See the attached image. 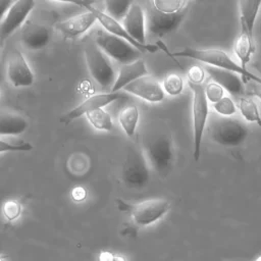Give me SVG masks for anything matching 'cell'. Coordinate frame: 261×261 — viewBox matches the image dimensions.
Masks as SVG:
<instances>
[{
	"instance_id": "40",
	"label": "cell",
	"mask_w": 261,
	"mask_h": 261,
	"mask_svg": "<svg viewBox=\"0 0 261 261\" xmlns=\"http://www.w3.org/2000/svg\"><path fill=\"white\" fill-rule=\"evenodd\" d=\"M255 261H261V256H259L258 258H256V259H255Z\"/></svg>"
},
{
	"instance_id": "23",
	"label": "cell",
	"mask_w": 261,
	"mask_h": 261,
	"mask_svg": "<svg viewBox=\"0 0 261 261\" xmlns=\"http://www.w3.org/2000/svg\"><path fill=\"white\" fill-rule=\"evenodd\" d=\"M118 121L128 138L135 135L138 121H139V110L135 105H128L124 107L118 115Z\"/></svg>"
},
{
	"instance_id": "26",
	"label": "cell",
	"mask_w": 261,
	"mask_h": 261,
	"mask_svg": "<svg viewBox=\"0 0 261 261\" xmlns=\"http://www.w3.org/2000/svg\"><path fill=\"white\" fill-rule=\"evenodd\" d=\"M133 3L130 1H116V0H108L105 2L106 14L115 19L116 21L122 20L127 13L130 5Z\"/></svg>"
},
{
	"instance_id": "12",
	"label": "cell",
	"mask_w": 261,
	"mask_h": 261,
	"mask_svg": "<svg viewBox=\"0 0 261 261\" xmlns=\"http://www.w3.org/2000/svg\"><path fill=\"white\" fill-rule=\"evenodd\" d=\"M7 79L15 87H30L34 84L35 75L24 56L17 49L11 50L7 55Z\"/></svg>"
},
{
	"instance_id": "39",
	"label": "cell",
	"mask_w": 261,
	"mask_h": 261,
	"mask_svg": "<svg viewBox=\"0 0 261 261\" xmlns=\"http://www.w3.org/2000/svg\"><path fill=\"white\" fill-rule=\"evenodd\" d=\"M111 261H126V260H125V258H124L123 256H121V255H115V254H114Z\"/></svg>"
},
{
	"instance_id": "1",
	"label": "cell",
	"mask_w": 261,
	"mask_h": 261,
	"mask_svg": "<svg viewBox=\"0 0 261 261\" xmlns=\"http://www.w3.org/2000/svg\"><path fill=\"white\" fill-rule=\"evenodd\" d=\"M143 152L148 163L161 176H166L173 167L174 146L170 134L161 127L146 130L143 137Z\"/></svg>"
},
{
	"instance_id": "21",
	"label": "cell",
	"mask_w": 261,
	"mask_h": 261,
	"mask_svg": "<svg viewBox=\"0 0 261 261\" xmlns=\"http://www.w3.org/2000/svg\"><path fill=\"white\" fill-rule=\"evenodd\" d=\"M261 1H240V24L241 32L253 36L254 23L260 10Z\"/></svg>"
},
{
	"instance_id": "25",
	"label": "cell",
	"mask_w": 261,
	"mask_h": 261,
	"mask_svg": "<svg viewBox=\"0 0 261 261\" xmlns=\"http://www.w3.org/2000/svg\"><path fill=\"white\" fill-rule=\"evenodd\" d=\"M87 119L89 122L99 130H105L109 132L113 127V122L110 114L105 111L103 108L94 110L92 112H89L86 114Z\"/></svg>"
},
{
	"instance_id": "19",
	"label": "cell",
	"mask_w": 261,
	"mask_h": 261,
	"mask_svg": "<svg viewBox=\"0 0 261 261\" xmlns=\"http://www.w3.org/2000/svg\"><path fill=\"white\" fill-rule=\"evenodd\" d=\"M148 75L145 62L142 59H138L132 63L121 65L116 73V79L111 87V92H118L122 90L126 85L135 82L136 80Z\"/></svg>"
},
{
	"instance_id": "11",
	"label": "cell",
	"mask_w": 261,
	"mask_h": 261,
	"mask_svg": "<svg viewBox=\"0 0 261 261\" xmlns=\"http://www.w3.org/2000/svg\"><path fill=\"white\" fill-rule=\"evenodd\" d=\"M35 2L32 0L13 1L6 15L0 22V48L5 41L21 25L33 10Z\"/></svg>"
},
{
	"instance_id": "10",
	"label": "cell",
	"mask_w": 261,
	"mask_h": 261,
	"mask_svg": "<svg viewBox=\"0 0 261 261\" xmlns=\"http://www.w3.org/2000/svg\"><path fill=\"white\" fill-rule=\"evenodd\" d=\"M169 209L170 203L161 198L145 200L129 207L133 220L139 226H147L156 222Z\"/></svg>"
},
{
	"instance_id": "17",
	"label": "cell",
	"mask_w": 261,
	"mask_h": 261,
	"mask_svg": "<svg viewBox=\"0 0 261 261\" xmlns=\"http://www.w3.org/2000/svg\"><path fill=\"white\" fill-rule=\"evenodd\" d=\"M204 69L214 83L218 84L223 90H226L229 94L233 96H240L245 93L243 82L237 73L210 65H205Z\"/></svg>"
},
{
	"instance_id": "16",
	"label": "cell",
	"mask_w": 261,
	"mask_h": 261,
	"mask_svg": "<svg viewBox=\"0 0 261 261\" xmlns=\"http://www.w3.org/2000/svg\"><path fill=\"white\" fill-rule=\"evenodd\" d=\"M122 27L137 42L146 44V16L139 4L133 3L122 19Z\"/></svg>"
},
{
	"instance_id": "5",
	"label": "cell",
	"mask_w": 261,
	"mask_h": 261,
	"mask_svg": "<svg viewBox=\"0 0 261 261\" xmlns=\"http://www.w3.org/2000/svg\"><path fill=\"white\" fill-rule=\"evenodd\" d=\"M85 57L90 74L102 88L112 87L116 72L110 58L96 45L94 41L85 46Z\"/></svg>"
},
{
	"instance_id": "41",
	"label": "cell",
	"mask_w": 261,
	"mask_h": 261,
	"mask_svg": "<svg viewBox=\"0 0 261 261\" xmlns=\"http://www.w3.org/2000/svg\"><path fill=\"white\" fill-rule=\"evenodd\" d=\"M0 261H3V259H2V258H1V257H0Z\"/></svg>"
},
{
	"instance_id": "13",
	"label": "cell",
	"mask_w": 261,
	"mask_h": 261,
	"mask_svg": "<svg viewBox=\"0 0 261 261\" xmlns=\"http://www.w3.org/2000/svg\"><path fill=\"white\" fill-rule=\"evenodd\" d=\"M53 32L46 24L27 21L20 31V42L23 47L35 51L45 47L52 39Z\"/></svg>"
},
{
	"instance_id": "29",
	"label": "cell",
	"mask_w": 261,
	"mask_h": 261,
	"mask_svg": "<svg viewBox=\"0 0 261 261\" xmlns=\"http://www.w3.org/2000/svg\"><path fill=\"white\" fill-rule=\"evenodd\" d=\"M213 108L218 115L232 116L237 112V106L232 99L228 96H223L218 102L213 104Z\"/></svg>"
},
{
	"instance_id": "20",
	"label": "cell",
	"mask_w": 261,
	"mask_h": 261,
	"mask_svg": "<svg viewBox=\"0 0 261 261\" xmlns=\"http://www.w3.org/2000/svg\"><path fill=\"white\" fill-rule=\"evenodd\" d=\"M29 126L27 118L20 113L0 108V136H17L25 132Z\"/></svg>"
},
{
	"instance_id": "8",
	"label": "cell",
	"mask_w": 261,
	"mask_h": 261,
	"mask_svg": "<svg viewBox=\"0 0 261 261\" xmlns=\"http://www.w3.org/2000/svg\"><path fill=\"white\" fill-rule=\"evenodd\" d=\"M187 14V8L176 13H163L155 9L152 4L147 11V31L152 37L162 38L174 32Z\"/></svg>"
},
{
	"instance_id": "22",
	"label": "cell",
	"mask_w": 261,
	"mask_h": 261,
	"mask_svg": "<svg viewBox=\"0 0 261 261\" xmlns=\"http://www.w3.org/2000/svg\"><path fill=\"white\" fill-rule=\"evenodd\" d=\"M255 52L254 37L248 35L245 32H241L236 39L233 45V53L240 60V65L246 68L248 62H250L253 53Z\"/></svg>"
},
{
	"instance_id": "14",
	"label": "cell",
	"mask_w": 261,
	"mask_h": 261,
	"mask_svg": "<svg viewBox=\"0 0 261 261\" xmlns=\"http://www.w3.org/2000/svg\"><path fill=\"white\" fill-rule=\"evenodd\" d=\"M122 90L152 103L160 102L164 98V91L162 86L155 77L149 74L126 85Z\"/></svg>"
},
{
	"instance_id": "38",
	"label": "cell",
	"mask_w": 261,
	"mask_h": 261,
	"mask_svg": "<svg viewBox=\"0 0 261 261\" xmlns=\"http://www.w3.org/2000/svg\"><path fill=\"white\" fill-rule=\"evenodd\" d=\"M252 66H253V68L258 72L259 76L261 77V60L254 61V62L252 63Z\"/></svg>"
},
{
	"instance_id": "28",
	"label": "cell",
	"mask_w": 261,
	"mask_h": 261,
	"mask_svg": "<svg viewBox=\"0 0 261 261\" xmlns=\"http://www.w3.org/2000/svg\"><path fill=\"white\" fill-rule=\"evenodd\" d=\"M163 91L170 96H177L184 90V81L177 73H168L163 80Z\"/></svg>"
},
{
	"instance_id": "4",
	"label": "cell",
	"mask_w": 261,
	"mask_h": 261,
	"mask_svg": "<svg viewBox=\"0 0 261 261\" xmlns=\"http://www.w3.org/2000/svg\"><path fill=\"white\" fill-rule=\"evenodd\" d=\"M150 178L148 161L142 147L129 145L121 167V179L132 189L144 188Z\"/></svg>"
},
{
	"instance_id": "34",
	"label": "cell",
	"mask_w": 261,
	"mask_h": 261,
	"mask_svg": "<svg viewBox=\"0 0 261 261\" xmlns=\"http://www.w3.org/2000/svg\"><path fill=\"white\" fill-rule=\"evenodd\" d=\"M245 93H247L248 95L255 96V97H258L259 99H261V84L257 83V82H254V81H249L247 83Z\"/></svg>"
},
{
	"instance_id": "30",
	"label": "cell",
	"mask_w": 261,
	"mask_h": 261,
	"mask_svg": "<svg viewBox=\"0 0 261 261\" xmlns=\"http://www.w3.org/2000/svg\"><path fill=\"white\" fill-rule=\"evenodd\" d=\"M2 213L6 220L13 221L17 219L21 213V205L16 200H8L2 206Z\"/></svg>"
},
{
	"instance_id": "15",
	"label": "cell",
	"mask_w": 261,
	"mask_h": 261,
	"mask_svg": "<svg viewBox=\"0 0 261 261\" xmlns=\"http://www.w3.org/2000/svg\"><path fill=\"white\" fill-rule=\"evenodd\" d=\"M123 96H124V93H121V92H110V93H101V94L92 95L89 98H87L85 101H83L81 104H79L76 107L68 111L63 116L62 120L68 122L70 120L76 119L82 115H86L89 112L103 108L104 106L118 100Z\"/></svg>"
},
{
	"instance_id": "36",
	"label": "cell",
	"mask_w": 261,
	"mask_h": 261,
	"mask_svg": "<svg viewBox=\"0 0 261 261\" xmlns=\"http://www.w3.org/2000/svg\"><path fill=\"white\" fill-rule=\"evenodd\" d=\"M12 3H13V1H10V0H0V22L6 15L7 11L9 10L10 6L12 5Z\"/></svg>"
},
{
	"instance_id": "33",
	"label": "cell",
	"mask_w": 261,
	"mask_h": 261,
	"mask_svg": "<svg viewBox=\"0 0 261 261\" xmlns=\"http://www.w3.org/2000/svg\"><path fill=\"white\" fill-rule=\"evenodd\" d=\"M32 149H33V146L30 143L13 144V143L0 140V153L12 152V151H30Z\"/></svg>"
},
{
	"instance_id": "35",
	"label": "cell",
	"mask_w": 261,
	"mask_h": 261,
	"mask_svg": "<svg viewBox=\"0 0 261 261\" xmlns=\"http://www.w3.org/2000/svg\"><path fill=\"white\" fill-rule=\"evenodd\" d=\"M87 197V191L85 190V188L79 186L72 189L71 191V198L75 201V202H81L83 200H85Z\"/></svg>"
},
{
	"instance_id": "31",
	"label": "cell",
	"mask_w": 261,
	"mask_h": 261,
	"mask_svg": "<svg viewBox=\"0 0 261 261\" xmlns=\"http://www.w3.org/2000/svg\"><path fill=\"white\" fill-rule=\"evenodd\" d=\"M204 92H205V96L207 101L211 102V103H216L218 102L224 95V90L216 83L211 82L208 83L206 85V87L204 88Z\"/></svg>"
},
{
	"instance_id": "2",
	"label": "cell",
	"mask_w": 261,
	"mask_h": 261,
	"mask_svg": "<svg viewBox=\"0 0 261 261\" xmlns=\"http://www.w3.org/2000/svg\"><path fill=\"white\" fill-rule=\"evenodd\" d=\"M170 57H188L195 60H198L200 62H203L207 65L225 69L231 72H234L237 74H241L243 76V80H250L261 84V77L257 74L252 73L247 68L242 67L239 63H237L226 52L220 50V49H196V48H190L186 47L179 51L169 53L166 51Z\"/></svg>"
},
{
	"instance_id": "37",
	"label": "cell",
	"mask_w": 261,
	"mask_h": 261,
	"mask_svg": "<svg viewBox=\"0 0 261 261\" xmlns=\"http://www.w3.org/2000/svg\"><path fill=\"white\" fill-rule=\"evenodd\" d=\"M112 253L110 252H101L99 255V261H111L113 258Z\"/></svg>"
},
{
	"instance_id": "6",
	"label": "cell",
	"mask_w": 261,
	"mask_h": 261,
	"mask_svg": "<svg viewBox=\"0 0 261 261\" xmlns=\"http://www.w3.org/2000/svg\"><path fill=\"white\" fill-rule=\"evenodd\" d=\"M94 42L111 59L122 65L132 63L140 59L141 52L128 42L106 32L98 30L95 34Z\"/></svg>"
},
{
	"instance_id": "18",
	"label": "cell",
	"mask_w": 261,
	"mask_h": 261,
	"mask_svg": "<svg viewBox=\"0 0 261 261\" xmlns=\"http://www.w3.org/2000/svg\"><path fill=\"white\" fill-rule=\"evenodd\" d=\"M96 21L97 18L95 15L88 10L58 22L56 28L63 34L64 37L74 38L87 32Z\"/></svg>"
},
{
	"instance_id": "32",
	"label": "cell",
	"mask_w": 261,
	"mask_h": 261,
	"mask_svg": "<svg viewBox=\"0 0 261 261\" xmlns=\"http://www.w3.org/2000/svg\"><path fill=\"white\" fill-rule=\"evenodd\" d=\"M205 69L200 65H193L188 69V83L193 85H202L205 79Z\"/></svg>"
},
{
	"instance_id": "24",
	"label": "cell",
	"mask_w": 261,
	"mask_h": 261,
	"mask_svg": "<svg viewBox=\"0 0 261 261\" xmlns=\"http://www.w3.org/2000/svg\"><path fill=\"white\" fill-rule=\"evenodd\" d=\"M242 116L249 122H255L261 127V114L257 103L250 97H242L239 102Z\"/></svg>"
},
{
	"instance_id": "27",
	"label": "cell",
	"mask_w": 261,
	"mask_h": 261,
	"mask_svg": "<svg viewBox=\"0 0 261 261\" xmlns=\"http://www.w3.org/2000/svg\"><path fill=\"white\" fill-rule=\"evenodd\" d=\"M152 6L163 13H176L186 8L187 2L182 0H154Z\"/></svg>"
},
{
	"instance_id": "3",
	"label": "cell",
	"mask_w": 261,
	"mask_h": 261,
	"mask_svg": "<svg viewBox=\"0 0 261 261\" xmlns=\"http://www.w3.org/2000/svg\"><path fill=\"white\" fill-rule=\"evenodd\" d=\"M208 122V136L218 145L236 147L245 142L249 129L247 125L236 117L212 115Z\"/></svg>"
},
{
	"instance_id": "7",
	"label": "cell",
	"mask_w": 261,
	"mask_h": 261,
	"mask_svg": "<svg viewBox=\"0 0 261 261\" xmlns=\"http://www.w3.org/2000/svg\"><path fill=\"white\" fill-rule=\"evenodd\" d=\"M193 92L192 119H193V157L198 161L201 153V144L204 128L208 119V101L203 85L189 84Z\"/></svg>"
},
{
	"instance_id": "9",
	"label": "cell",
	"mask_w": 261,
	"mask_h": 261,
	"mask_svg": "<svg viewBox=\"0 0 261 261\" xmlns=\"http://www.w3.org/2000/svg\"><path fill=\"white\" fill-rule=\"evenodd\" d=\"M79 4L85 6L89 11H91L95 15L97 20L101 23V25L103 27V29L106 32H108V33H110V34H112V35H114V36H116V37H118V38L128 42L130 45H133L141 53L142 52L154 53V52H157L160 49L158 44H141V43L135 41L126 33V31L124 30V28L122 27V24L119 21H116L115 19H113L112 17L107 15L105 12H103L100 9L92 6L91 4L86 3V2H81Z\"/></svg>"
}]
</instances>
